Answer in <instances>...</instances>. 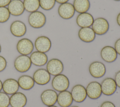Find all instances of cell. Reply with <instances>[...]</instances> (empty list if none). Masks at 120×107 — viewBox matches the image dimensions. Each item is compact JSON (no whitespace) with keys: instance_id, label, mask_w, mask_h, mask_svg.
I'll list each match as a JSON object with an SVG mask.
<instances>
[{"instance_id":"35","label":"cell","mask_w":120,"mask_h":107,"mask_svg":"<svg viewBox=\"0 0 120 107\" xmlns=\"http://www.w3.org/2000/svg\"><path fill=\"white\" fill-rule=\"evenodd\" d=\"M69 0H55L56 2H57L58 3L60 4H63V3H65L66 2H68V1Z\"/></svg>"},{"instance_id":"6","label":"cell","mask_w":120,"mask_h":107,"mask_svg":"<svg viewBox=\"0 0 120 107\" xmlns=\"http://www.w3.org/2000/svg\"><path fill=\"white\" fill-rule=\"evenodd\" d=\"M64 66L62 62L58 59L53 58L47 62L46 70L52 76L61 74L63 71Z\"/></svg>"},{"instance_id":"15","label":"cell","mask_w":120,"mask_h":107,"mask_svg":"<svg viewBox=\"0 0 120 107\" xmlns=\"http://www.w3.org/2000/svg\"><path fill=\"white\" fill-rule=\"evenodd\" d=\"M10 31L11 34L15 37H21L26 34L27 28L23 22L16 20L11 24Z\"/></svg>"},{"instance_id":"14","label":"cell","mask_w":120,"mask_h":107,"mask_svg":"<svg viewBox=\"0 0 120 107\" xmlns=\"http://www.w3.org/2000/svg\"><path fill=\"white\" fill-rule=\"evenodd\" d=\"M71 93L73 100L78 103L84 101L87 95L86 88L81 84H76L71 90Z\"/></svg>"},{"instance_id":"16","label":"cell","mask_w":120,"mask_h":107,"mask_svg":"<svg viewBox=\"0 0 120 107\" xmlns=\"http://www.w3.org/2000/svg\"><path fill=\"white\" fill-rule=\"evenodd\" d=\"M117 53L114 48L111 46H105L100 52L102 59L105 62L111 63L114 61L117 58Z\"/></svg>"},{"instance_id":"4","label":"cell","mask_w":120,"mask_h":107,"mask_svg":"<svg viewBox=\"0 0 120 107\" xmlns=\"http://www.w3.org/2000/svg\"><path fill=\"white\" fill-rule=\"evenodd\" d=\"M109 28L107 20L103 17H98L95 20L92 25V29L96 34L102 35L105 34Z\"/></svg>"},{"instance_id":"39","label":"cell","mask_w":120,"mask_h":107,"mask_svg":"<svg viewBox=\"0 0 120 107\" xmlns=\"http://www.w3.org/2000/svg\"><path fill=\"white\" fill-rule=\"evenodd\" d=\"M1 45L0 44V53H1Z\"/></svg>"},{"instance_id":"40","label":"cell","mask_w":120,"mask_h":107,"mask_svg":"<svg viewBox=\"0 0 120 107\" xmlns=\"http://www.w3.org/2000/svg\"><path fill=\"white\" fill-rule=\"evenodd\" d=\"M79 107L76 106H71V107Z\"/></svg>"},{"instance_id":"11","label":"cell","mask_w":120,"mask_h":107,"mask_svg":"<svg viewBox=\"0 0 120 107\" xmlns=\"http://www.w3.org/2000/svg\"><path fill=\"white\" fill-rule=\"evenodd\" d=\"M60 16L64 19H71L75 15V10L73 5L70 3L66 2L61 4L58 9Z\"/></svg>"},{"instance_id":"23","label":"cell","mask_w":120,"mask_h":107,"mask_svg":"<svg viewBox=\"0 0 120 107\" xmlns=\"http://www.w3.org/2000/svg\"><path fill=\"white\" fill-rule=\"evenodd\" d=\"M73 99L70 92L64 91L60 92L58 95V104L61 107H69L72 104Z\"/></svg>"},{"instance_id":"2","label":"cell","mask_w":120,"mask_h":107,"mask_svg":"<svg viewBox=\"0 0 120 107\" xmlns=\"http://www.w3.org/2000/svg\"><path fill=\"white\" fill-rule=\"evenodd\" d=\"M32 63L30 57L28 55H20L17 57L14 61V67L18 72L24 73L30 68Z\"/></svg>"},{"instance_id":"5","label":"cell","mask_w":120,"mask_h":107,"mask_svg":"<svg viewBox=\"0 0 120 107\" xmlns=\"http://www.w3.org/2000/svg\"><path fill=\"white\" fill-rule=\"evenodd\" d=\"M16 49L21 54L28 55L32 53L34 49V45L30 39L23 38L18 41Z\"/></svg>"},{"instance_id":"24","label":"cell","mask_w":120,"mask_h":107,"mask_svg":"<svg viewBox=\"0 0 120 107\" xmlns=\"http://www.w3.org/2000/svg\"><path fill=\"white\" fill-rule=\"evenodd\" d=\"M17 81L19 87L24 90H30L35 84L33 77L28 75L21 76L19 77Z\"/></svg>"},{"instance_id":"34","label":"cell","mask_w":120,"mask_h":107,"mask_svg":"<svg viewBox=\"0 0 120 107\" xmlns=\"http://www.w3.org/2000/svg\"><path fill=\"white\" fill-rule=\"evenodd\" d=\"M12 0H0V7H5L8 5Z\"/></svg>"},{"instance_id":"29","label":"cell","mask_w":120,"mask_h":107,"mask_svg":"<svg viewBox=\"0 0 120 107\" xmlns=\"http://www.w3.org/2000/svg\"><path fill=\"white\" fill-rule=\"evenodd\" d=\"M10 105V97L4 92H0V107H8Z\"/></svg>"},{"instance_id":"37","label":"cell","mask_w":120,"mask_h":107,"mask_svg":"<svg viewBox=\"0 0 120 107\" xmlns=\"http://www.w3.org/2000/svg\"><path fill=\"white\" fill-rule=\"evenodd\" d=\"M2 89V81L0 80V92Z\"/></svg>"},{"instance_id":"41","label":"cell","mask_w":120,"mask_h":107,"mask_svg":"<svg viewBox=\"0 0 120 107\" xmlns=\"http://www.w3.org/2000/svg\"><path fill=\"white\" fill-rule=\"evenodd\" d=\"M115 0V1H120V0Z\"/></svg>"},{"instance_id":"31","label":"cell","mask_w":120,"mask_h":107,"mask_svg":"<svg viewBox=\"0 0 120 107\" xmlns=\"http://www.w3.org/2000/svg\"><path fill=\"white\" fill-rule=\"evenodd\" d=\"M114 49L117 54L120 55V38L117 39L115 42Z\"/></svg>"},{"instance_id":"38","label":"cell","mask_w":120,"mask_h":107,"mask_svg":"<svg viewBox=\"0 0 120 107\" xmlns=\"http://www.w3.org/2000/svg\"><path fill=\"white\" fill-rule=\"evenodd\" d=\"M47 107H57V106H54V105H52V106H48Z\"/></svg>"},{"instance_id":"26","label":"cell","mask_w":120,"mask_h":107,"mask_svg":"<svg viewBox=\"0 0 120 107\" xmlns=\"http://www.w3.org/2000/svg\"><path fill=\"white\" fill-rule=\"evenodd\" d=\"M23 3L25 10L30 13L37 11L40 7L39 0H24Z\"/></svg>"},{"instance_id":"18","label":"cell","mask_w":120,"mask_h":107,"mask_svg":"<svg viewBox=\"0 0 120 107\" xmlns=\"http://www.w3.org/2000/svg\"><path fill=\"white\" fill-rule=\"evenodd\" d=\"M19 88L18 81L13 78L7 79L2 83V89L8 95H12L17 92Z\"/></svg>"},{"instance_id":"7","label":"cell","mask_w":120,"mask_h":107,"mask_svg":"<svg viewBox=\"0 0 120 107\" xmlns=\"http://www.w3.org/2000/svg\"><path fill=\"white\" fill-rule=\"evenodd\" d=\"M33 78L35 83L37 84L44 85L49 82L51 79V76L46 69H39L34 72L33 75Z\"/></svg>"},{"instance_id":"13","label":"cell","mask_w":120,"mask_h":107,"mask_svg":"<svg viewBox=\"0 0 120 107\" xmlns=\"http://www.w3.org/2000/svg\"><path fill=\"white\" fill-rule=\"evenodd\" d=\"M101 86L102 92L106 96H111L114 93L117 87L114 79L111 77H107L103 80Z\"/></svg>"},{"instance_id":"36","label":"cell","mask_w":120,"mask_h":107,"mask_svg":"<svg viewBox=\"0 0 120 107\" xmlns=\"http://www.w3.org/2000/svg\"><path fill=\"white\" fill-rule=\"evenodd\" d=\"M116 21L117 24L119 25V26H120V12L118 14L117 18H116Z\"/></svg>"},{"instance_id":"3","label":"cell","mask_w":120,"mask_h":107,"mask_svg":"<svg viewBox=\"0 0 120 107\" xmlns=\"http://www.w3.org/2000/svg\"><path fill=\"white\" fill-rule=\"evenodd\" d=\"M69 84L68 77L61 74L55 76L52 81V88L59 92L67 90L69 87Z\"/></svg>"},{"instance_id":"9","label":"cell","mask_w":120,"mask_h":107,"mask_svg":"<svg viewBox=\"0 0 120 107\" xmlns=\"http://www.w3.org/2000/svg\"><path fill=\"white\" fill-rule=\"evenodd\" d=\"M86 91L87 95L92 99H98L102 93L101 84L96 81L90 82L87 85Z\"/></svg>"},{"instance_id":"1","label":"cell","mask_w":120,"mask_h":107,"mask_svg":"<svg viewBox=\"0 0 120 107\" xmlns=\"http://www.w3.org/2000/svg\"><path fill=\"white\" fill-rule=\"evenodd\" d=\"M46 16L40 11H36L30 14L28 17V23L32 28L39 29L43 27L45 24Z\"/></svg>"},{"instance_id":"27","label":"cell","mask_w":120,"mask_h":107,"mask_svg":"<svg viewBox=\"0 0 120 107\" xmlns=\"http://www.w3.org/2000/svg\"><path fill=\"white\" fill-rule=\"evenodd\" d=\"M40 7L45 10H50L55 6V0H39Z\"/></svg>"},{"instance_id":"8","label":"cell","mask_w":120,"mask_h":107,"mask_svg":"<svg viewBox=\"0 0 120 107\" xmlns=\"http://www.w3.org/2000/svg\"><path fill=\"white\" fill-rule=\"evenodd\" d=\"M89 71L90 75L96 78L103 77L106 72L105 65L100 61H94L89 66Z\"/></svg>"},{"instance_id":"22","label":"cell","mask_w":120,"mask_h":107,"mask_svg":"<svg viewBox=\"0 0 120 107\" xmlns=\"http://www.w3.org/2000/svg\"><path fill=\"white\" fill-rule=\"evenodd\" d=\"M32 64L36 66H43L46 64L48 61V57L44 53L38 51L32 52L30 56Z\"/></svg>"},{"instance_id":"17","label":"cell","mask_w":120,"mask_h":107,"mask_svg":"<svg viewBox=\"0 0 120 107\" xmlns=\"http://www.w3.org/2000/svg\"><path fill=\"white\" fill-rule=\"evenodd\" d=\"M27 102L26 96L20 92H16L10 97V105L11 107H24Z\"/></svg>"},{"instance_id":"33","label":"cell","mask_w":120,"mask_h":107,"mask_svg":"<svg viewBox=\"0 0 120 107\" xmlns=\"http://www.w3.org/2000/svg\"><path fill=\"white\" fill-rule=\"evenodd\" d=\"M100 107H115V106L112 102L109 101H106L104 102L101 104Z\"/></svg>"},{"instance_id":"10","label":"cell","mask_w":120,"mask_h":107,"mask_svg":"<svg viewBox=\"0 0 120 107\" xmlns=\"http://www.w3.org/2000/svg\"><path fill=\"white\" fill-rule=\"evenodd\" d=\"M34 45L37 51L45 53L51 49L52 43L50 38L47 37L41 36L36 38Z\"/></svg>"},{"instance_id":"32","label":"cell","mask_w":120,"mask_h":107,"mask_svg":"<svg viewBox=\"0 0 120 107\" xmlns=\"http://www.w3.org/2000/svg\"><path fill=\"white\" fill-rule=\"evenodd\" d=\"M114 80L117 86L120 88V70L116 73Z\"/></svg>"},{"instance_id":"12","label":"cell","mask_w":120,"mask_h":107,"mask_svg":"<svg viewBox=\"0 0 120 107\" xmlns=\"http://www.w3.org/2000/svg\"><path fill=\"white\" fill-rule=\"evenodd\" d=\"M57 92L52 89H47L44 91L40 96L42 103L47 106L54 105L57 101Z\"/></svg>"},{"instance_id":"30","label":"cell","mask_w":120,"mask_h":107,"mask_svg":"<svg viewBox=\"0 0 120 107\" xmlns=\"http://www.w3.org/2000/svg\"><path fill=\"white\" fill-rule=\"evenodd\" d=\"M7 62L6 59L0 55V72L3 71L6 68Z\"/></svg>"},{"instance_id":"28","label":"cell","mask_w":120,"mask_h":107,"mask_svg":"<svg viewBox=\"0 0 120 107\" xmlns=\"http://www.w3.org/2000/svg\"><path fill=\"white\" fill-rule=\"evenodd\" d=\"M10 16L9 11L7 7H0V23L7 22Z\"/></svg>"},{"instance_id":"21","label":"cell","mask_w":120,"mask_h":107,"mask_svg":"<svg viewBox=\"0 0 120 107\" xmlns=\"http://www.w3.org/2000/svg\"><path fill=\"white\" fill-rule=\"evenodd\" d=\"M78 35L80 39L86 43L92 42L96 38V34L90 27L81 28L78 31Z\"/></svg>"},{"instance_id":"25","label":"cell","mask_w":120,"mask_h":107,"mask_svg":"<svg viewBox=\"0 0 120 107\" xmlns=\"http://www.w3.org/2000/svg\"><path fill=\"white\" fill-rule=\"evenodd\" d=\"M73 6L75 11L77 13H85L90 8V2L89 0H74Z\"/></svg>"},{"instance_id":"19","label":"cell","mask_w":120,"mask_h":107,"mask_svg":"<svg viewBox=\"0 0 120 107\" xmlns=\"http://www.w3.org/2000/svg\"><path fill=\"white\" fill-rule=\"evenodd\" d=\"M8 8L10 15L14 16L22 15L25 10L23 3L21 0H12L8 4Z\"/></svg>"},{"instance_id":"20","label":"cell","mask_w":120,"mask_h":107,"mask_svg":"<svg viewBox=\"0 0 120 107\" xmlns=\"http://www.w3.org/2000/svg\"><path fill=\"white\" fill-rule=\"evenodd\" d=\"M93 22V16L87 12L80 13L76 17V23L81 28L90 27L92 26Z\"/></svg>"}]
</instances>
